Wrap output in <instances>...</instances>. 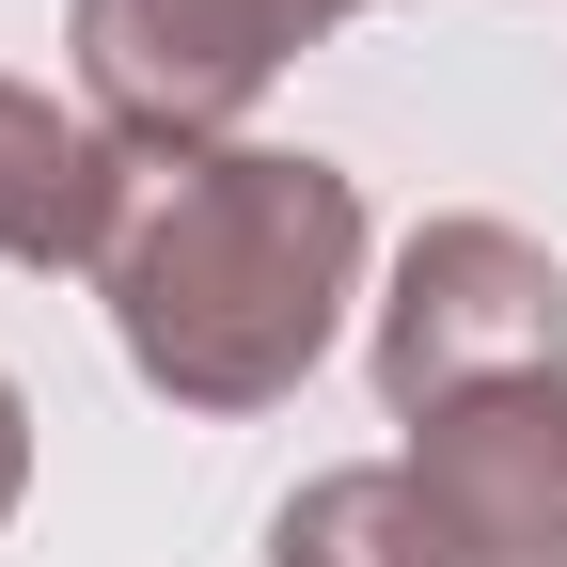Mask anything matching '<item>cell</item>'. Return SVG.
<instances>
[{"label": "cell", "instance_id": "2", "mask_svg": "<svg viewBox=\"0 0 567 567\" xmlns=\"http://www.w3.org/2000/svg\"><path fill=\"white\" fill-rule=\"evenodd\" d=\"M347 17L363 0H63V48H80V95L126 158H205Z\"/></svg>", "mask_w": 567, "mask_h": 567}, {"label": "cell", "instance_id": "6", "mask_svg": "<svg viewBox=\"0 0 567 567\" xmlns=\"http://www.w3.org/2000/svg\"><path fill=\"white\" fill-rule=\"evenodd\" d=\"M17 488H32V394L0 379V520H17Z\"/></svg>", "mask_w": 567, "mask_h": 567}, {"label": "cell", "instance_id": "4", "mask_svg": "<svg viewBox=\"0 0 567 567\" xmlns=\"http://www.w3.org/2000/svg\"><path fill=\"white\" fill-rule=\"evenodd\" d=\"M126 205H142V158L95 111L0 80V268H111Z\"/></svg>", "mask_w": 567, "mask_h": 567}, {"label": "cell", "instance_id": "5", "mask_svg": "<svg viewBox=\"0 0 567 567\" xmlns=\"http://www.w3.org/2000/svg\"><path fill=\"white\" fill-rule=\"evenodd\" d=\"M268 567H488V551L457 536V505H442L410 457H347V473H316V488H284Z\"/></svg>", "mask_w": 567, "mask_h": 567}, {"label": "cell", "instance_id": "1", "mask_svg": "<svg viewBox=\"0 0 567 567\" xmlns=\"http://www.w3.org/2000/svg\"><path fill=\"white\" fill-rule=\"evenodd\" d=\"M95 300H111V347L142 394H174L205 425L284 410L363 300V174L316 142L142 158V205L95 268Z\"/></svg>", "mask_w": 567, "mask_h": 567}, {"label": "cell", "instance_id": "3", "mask_svg": "<svg viewBox=\"0 0 567 567\" xmlns=\"http://www.w3.org/2000/svg\"><path fill=\"white\" fill-rule=\"evenodd\" d=\"M488 379H567V268L520 221H425L394 252V300H379V410L425 425Z\"/></svg>", "mask_w": 567, "mask_h": 567}]
</instances>
